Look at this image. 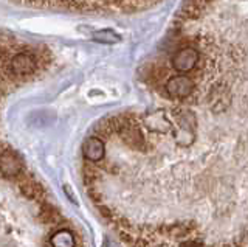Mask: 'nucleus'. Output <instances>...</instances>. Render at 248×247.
I'll use <instances>...</instances> for the list:
<instances>
[{
	"label": "nucleus",
	"mask_w": 248,
	"mask_h": 247,
	"mask_svg": "<svg viewBox=\"0 0 248 247\" xmlns=\"http://www.w3.org/2000/svg\"><path fill=\"white\" fill-rule=\"evenodd\" d=\"M165 92L172 99H188L196 92V81L188 75L169 76L165 82Z\"/></svg>",
	"instance_id": "obj_1"
},
{
	"label": "nucleus",
	"mask_w": 248,
	"mask_h": 247,
	"mask_svg": "<svg viewBox=\"0 0 248 247\" xmlns=\"http://www.w3.org/2000/svg\"><path fill=\"white\" fill-rule=\"evenodd\" d=\"M39 216H41L42 222L48 224V226H58V224L62 222V214L53 205L46 202L41 204V213H39Z\"/></svg>",
	"instance_id": "obj_10"
},
{
	"label": "nucleus",
	"mask_w": 248,
	"mask_h": 247,
	"mask_svg": "<svg viewBox=\"0 0 248 247\" xmlns=\"http://www.w3.org/2000/svg\"><path fill=\"white\" fill-rule=\"evenodd\" d=\"M20 191L23 193V196H27L28 199H37L41 200L45 193H44V188L41 187V183H37L34 179H31V177H23L22 182H20Z\"/></svg>",
	"instance_id": "obj_9"
},
{
	"label": "nucleus",
	"mask_w": 248,
	"mask_h": 247,
	"mask_svg": "<svg viewBox=\"0 0 248 247\" xmlns=\"http://www.w3.org/2000/svg\"><path fill=\"white\" fill-rule=\"evenodd\" d=\"M10 73L16 78H25V76H31L37 72L39 68V61L37 58L30 51H19L10 59Z\"/></svg>",
	"instance_id": "obj_2"
},
{
	"label": "nucleus",
	"mask_w": 248,
	"mask_h": 247,
	"mask_svg": "<svg viewBox=\"0 0 248 247\" xmlns=\"http://www.w3.org/2000/svg\"><path fill=\"white\" fill-rule=\"evenodd\" d=\"M104 247H120L116 243L110 241V239H106V243H104Z\"/></svg>",
	"instance_id": "obj_12"
},
{
	"label": "nucleus",
	"mask_w": 248,
	"mask_h": 247,
	"mask_svg": "<svg viewBox=\"0 0 248 247\" xmlns=\"http://www.w3.org/2000/svg\"><path fill=\"white\" fill-rule=\"evenodd\" d=\"M82 154L90 164H99L106 157V145L98 137H89L82 143Z\"/></svg>",
	"instance_id": "obj_6"
},
{
	"label": "nucleus",
	"mask_w": 248,
	"mask_h": 247,
	"mask_svg": "<svg viewBox=\"0 0 248 247\" xmlns=\"http://www.w3.org/2000/svg\"><path fill=\"white\" fill-rule=\"evenodd\" d=\"M170 63H172L174 70L178 75H186V73L192 72L194 68L197 67V64L200 63V51L196 47L186 45V47L178 49L174 53Z\"/></svg>",
	"instance_id": "obj_3"
},
{
	"label": "nucleus",
	"mask_w": 248,
	"mask_h": 247,
	"mask_svg": "<svg viewBox=\"0 0 248 247\" xmlns=\"http://www.w3.org/2000/svg\"><path fill=\"white\" fill-rule=\"evenodd\" d=\"M174 128V142L178 148H189V146L196 142V128L192 126H186V125H178L177 126H172Z\"/></svg>",
	"instance_id": "obj_7"
},
{
	"label": "nucleus",
	"mask_w": 248,
	"mask_h": 247,
	"mask_svg": "<svg viewBox=\"0 0 248 247\" xmlns=\"http://www.w3.org/2000/svg\"><path fill=\"white\" fill-rule=\"evenodd\" d=\"M92 39L95 42H99V44H118L121 41V37L116 34L113 30H99V32H95L92 34Z\"/></svg>",
	"instance_id": "obj_11"
},
{
	"label": "nucleus",
	"mask_w": 248,
	"mask_h": 247,
	"mask_svg": "<svg viewBox=\"0 0 248 247\" xmlns=\"http://www.w3.org/2000/svg\"><path fill=\"white\" fill-rule=\"evenodd\" d=\"M140 126H144L152 134H168L172 129V123L163 111H155L138 117Z\"/></svg>",
	"instance_id": "obj_5"
},
{
	"label": "nucleus",
	"mask_w": 248,
	"mask_h": 247,
	"mask_svg": "<svg viewBox=\"0 0 248 247\" xmlns=\"http://www.w3.org/2000/svg\"><path fill=\"white\" fill-rule=\"evenodd\" d=\"M25 173L23 160L11 148H0V174L3 177H19Z\"/></svg>",
	"instance_id": "obj_4"
},
{
	"label": "nucleus",
	"mask_w": 248,
	"mask_h": 247,
	"mask_svg": "<svg viewBox=\"0 0 248 247\" xmlns=\"http://www.w3.org/2000/svg\"><path fill=\"white\" fill-rule=\"evenodd\" d=\"M76 235L68 229H58L50 238V247H76Z\"/></svg>",
	"instance_id": "obj_8"
}]
</instances>
